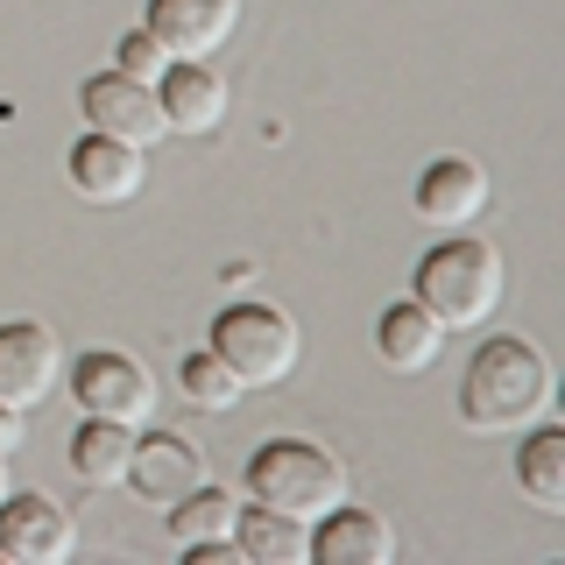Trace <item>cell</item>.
Instances as JSON below:
<instances>
[{
	"mask_svg": "<svg viewBox=\"0 0 565 565\" xmlns=\"http://www.w3.org/2000/svg\"><path fill=\"white\" fill-rule=\"evenodd\" d=\"M544 403H552V361L516 332L488 340L473 353L467 382H459V424L467 431H516V424L544 417Z\"/></svg>",
	"mask_w": 565,
	"mask_h": 565,
	"instance_id": "obj_1",
	"label": "cell"
},
{
	"mask_svg": "<svg viewBox=\"0 0 565 565\" xmlns=\"http://www.w3.org/2000/svg\"><path fill=\"white\" fill-rule=\"evenodd\" d=\"M502 290H509L502 255H494L488 241H473V234L438 241L431 255L417 262V305L431 311L446 332H473V326H488L494 305H502Z\"/></svg>",
	"mask_w": 565,
	"mask_h": 565,
	"instance_id": "obj_2",
	"label": "cell"
},
{
	"mask_svg": "<svg viewBox=\"0 0 565 565\" xmlns=\"http://www.w3.org/2000/svg\"><path fill=\"white\" fill-rule=\"evenodd\" d=\"M247 494L262 509L318 523L326 509L347 502V467H340V452L311 446V438H262L255 459H247Z\"/></svg>",
	"mask_w": 565,
	"mask_h": 565,
	"instance_id": "obj_3",
	"label": "cell"
},
{
	"mask_svg": "<svg viewBox=\"0 0 565 565\" xmlns=\"http://www.w3.org/2000/svg\"><path fill=\"white\" fill-rule=\"evenodd\" d=\"M212 353L241 375V388H276L297 367V318L276 305H226L212 318Z\"/></svg>",
	"mask_w": 565,
	"mask_h": 565,
	"instance_id": "obj_4",
	"label": "cell"
},
{
	"mask_svg": "<svg viewBox=\"0 0 565 565\" xmlns=\"http://www.w3.org/2000/svg\"><path fill=\"white\" fill-rule=\"evenodd\" d=\"M71 403H78L85 417H114V424H135L141 431V417L156 411V375L135 353H114V347L78 353V361H71Z\"/></svg>",
	"mask_w": 565,
	"mask_h": 565,
	"instance_id": "obj_5",
	"label": "cell"
},
{
	"mask_svg": "<svg viewBox=\"0 0 565 565\" xmlns=\"http://www.w3.org/2000/svg\"><path fill=\"white\" fill-rule=\"evenodd\" d=\"M64 375V340L35 318H8L0 326V403L8 411H35V403L57 396Z\"/></svg>",
	"mask_w": 565,
	"mask_h": 565,
	"instance_id": "obj_6",
	"label": "cell"
},
{
	"mask_svg": "<svg viewBox=\"0 0 565 565\" xmlns=\"http://www.w3.org/2000/svg\"><path fill=\"white\" fill-rule=\"evenodd\" d=\"M78 552V523L50 494H14L0 502V558L8 565H64Z\"/></svg>",
	"mask_w": 565,
	"mask_h": 565,
	"instance_id": "obj_7",
	"label": "cell"
},
{
	"mask_svg": "<svg viewBox=\"0 0 565 565\" xmlns=\"http://www.w3.org/2000/svg\"><path fill=\"white\" fill-rule=\"evenodd\" d=\"M78 114L93 120L99 135L114 141H135V149H149V141H163V106H156V85L128 78V71H99V78H85L78 93Z\"/></svg>",
	"mask_w": 565,
	"mask_h": 565,
	"instance_id": "obj_8",
	"label": "cell"
},
{
	"mask_svg": "<svg viewBox=\"0 0 565 565\" xmlns=\"http://www.w3.org/2000/svg\"><path fill=\"white\" fill-rule=\"evenodd\" d=\"M199 481H205V452L191 446V438H177V431H149V438H141V431H135V452H128V488H135L149 509L184 502V494L199 488Z\"/></svg>",
	"mask_w": 565,
	"mask_h": 565,
	"instance_id": "obj_9",
	"label": "cell"
},
{
	"mask_svg": "<svg viewBox=\"0 0 565 565\" xmlns=\"http://www.w3.org/2000/svg\"><path fill=\"white\" fill-rule=\"evenodd\" d=\"M64 177H71V191L93 199V205H128L135 191H141V177H149V163H141L135 141H114V135L93 128L78 149L64 156Z\"/></svg>",
	"mask_w": 565,
	"mask_h": 565,
	"instance_id": "obj_10",
	"label": "cell"
},
{
	"mask_svg": "<svg viewBox=\"0 0 565 565\" xmlns=\"http://www.w3.org/2000/svg\"><path fill=\"white\" fill-rule=\"evenodd\" d=\"M241 22V0H149V29L170 57H212Z\"/></svg>",
	"mask_w": 565,
	"mask_h": 565,
	"instance_id": "obj_11",
	"label": "cell"
},
{
	"mask_svg": "<svg viewBox=\"0 0 565 565\" xmlns=\"http://www.w3.org/2000/svg\"><path fill=\"white\" fill-rule=\"evenodd\" d=\"M156 106H163L170 135H212L226 120V85H220V71H205L199 57H177V64H163V78H156Z\"/></svg>",
	"mask_w": 565,
	"mask_h": 565,
	"instance_id": "obj_12",
	"label": "cell"
},
{
	"mask_svg": "<svg viewBox=\"0 0 565 565\" xmlns=\"http://www.w3.org/2000/svg\"><path fill=\"white\" fill-rule=\"evenodd\" d=\"M417 212L431 226H473L488 212V170L473 156H438L417 177Z\"/></svg>",
	"mask_w": 565,
	"mask_h": 565,
	"instance_id": "obj_13",
	"label": "cell"
},
{
	"mask_svg": "<svg viewBox=\"0 0 565 565\" xmlns=\"http://www.w3.org/2000/svg\"><path fill=\"white\" fill-rule=\"evenodd\" d=\"M311 558L318 565H388V558H396V530H388L375 509L340 502V509H326V516H318Z\"/></svg>",
	"mask_w": 565,
	"mask_h": 565,
	"instance_id": "obj_14",
	"label": "cell"
},
{
	"mask_svg": "<svg viewBox=\"0 0 565 565\" xmlns=\"http://www.w3.org/2000/svg\"><path fill=\"white\" fill-rule=\"evenodd\" d=\"M438 347H446V326H438L417 297L411 305H388L375 318V353H382V367H396V375H424V367L438 361Z\"/></svg>",
	"mask_w": 565,
	"mask_h": 565,
	"instance_id": "obj_15",
	"label": "cell"
},
{
	"mask_svg": "<svg viewBox=\"0 0 565 565\" xmlns=\"http://www.w3.org/2000/svg\"><path fill=\"white\" fill-rule=\"evenodd\" d=\"M234 552L255 565H305L311 558V523L282 516V509H241L234 516Z\"/></svg>",
	"mask_w": 565,
	"mask_h": 565,
	"instance_id": "obj_16",
	"label": "cell"
},
{
	"mask_svg": "<svg viewBox=\"0 0 565 565\" xmlns=\"http://www.w3.org/2000/svg\"><path fill=\"white\" fill-rule=\"evenodd\" d=\"M128 452H135V424L85 417L78 438H71V473H78L85 488H120L128 481Z\"/></svg>",
	"mask_w": 565,
	"mask_h": 565,
	"instance_id": "obj_17",
	"label": "cell"
},
{
	"mask_svg": "<svg viewBox=\"0 0 565 565\" xmlns=\"http://www.w3.org/2000/svg\"><path fill=\"white\" fill-rule=\"evenodd\" d=\"M516 488L544 516H565V424H537L516 452Z\"/></svg>",
	"mask_w": 565,
	"mask_h": 565,
	"instance_id": "obj_18",
	"label": "cell"
},
{
	"mask_svg": "<svg viewBox=\"0 0 565 565\" xmlns=\"http://www.w3.org/2000/svg\"><path fill=\"white\" fill-rule=\"evenodd\" d=\"M163 516H170V537L184 544V552H191V544H234V516H241V502H234L226 488H205V481H199V488L184 494V502H170Z\"/></svg>",
	"mask_w": 565,
	"mask_h": 565,
	"instance_id": "obj_19",
	"label": "cell"
},
{
	"mask_svg": "<svg viewBox=\"0 0 565 565\" xmlns=\"http://www.w3.org/2000/svg\"><path fill=\"white\" fill-rule=\"evenodd\" d=\"M177 396L199 403V411H234V403H241V375L212 347H199V353H184V361H177Z\"/></svg>",
	"mask_w": 565,
	"mask_h": 565,
	"instance_id": "obj_20",
	"label": "cell"
},
{
	"mask_svg": "<svg viewBox=\"0 0 565 565\" xmlns=\"http://www.w3.org/2000/svg\"><path fill=\"white\" fill-rule=\"evenodd\" d=\"M163 64H170V50L156 43L149 29H128V35L114 43V71H128V78H141V85H156V78H163Z\"/></svg>",
	"mask_w": 565,
	"mask_h": 565,
	"instance_id": "obj_21",
	"label": "cell"
},
{
	"mask_svg": "<svg viewBox=\"0 0 565 565\" xmlns=\"http://www.w3.org/2000/svg\"><path fill=\"white\" fill-rule=\"evenodd\" d=\"M8 452H22V411L0 403V459H8Z\"/></svg>",
	"mask_w": 565,
	"mask_h": 565,
	"instance_id": "obj_22",
	"label": "cell"
},
{
	"mask_svg": "<svg viewBox=\"0 0 565 565\" xmlns=\"http://www.w3.org/2000/svg\"><path fill=\"white\" fill-rule=\"evenodd\" d=\"M0 502H8V459H0Z\"/></svg>",
	"mask_w": 565,
	"mask_h": 565,
	"instance_id": "obj_23",
	"label": "cell"
}]
</instances>
